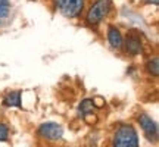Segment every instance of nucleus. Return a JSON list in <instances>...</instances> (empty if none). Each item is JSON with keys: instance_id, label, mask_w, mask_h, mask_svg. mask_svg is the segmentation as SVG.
<instances>
[{"instance_id": "obj_1", "label": "nucleus", "mask_w": 159, "mask_h": 147, "mask_svg": "<svg viewBox=\"0 0 159 147\" xmlns=\"http://www.w3.org/2000/svg\"><path fill=\"white\" fill-rule=\"evenodd\" d=\"M112 147H139V134L130 124L121 125L112 137Z\"/></svg>"}, {"instance_id": "obj_2", "label": "nucleus", "mask_w": 159, "mask_h": 147, "mask_svg": "<svg viewBox=\"0 0 159 147\" xmlns=\"http://www.w3.org/2000/svg\"><path fill=\"white\" fill-rule=\"evenodd\" d=\"M112 9V0H96L87 12L85 21L89 25H97L108 16Z\"/></svg>"}, {"instance_id": "obj_10", "label": "nucleus", "mask_w": 159, "mask_h": 147, "mask_svg": "<svg viewBox=\"0 0 159 147\" xmlns=\"http://www.w3.org/2000/svg\"><path fill=\"white\" fill-rule=\"evenodd\" d=\"M94 110V106H93V100L91 99H84L83 102L80 103V113L85 116V115H89V113H93Z\"/></svg>"}, {"instance_id": "obj_4", "label": "nucleus", "mask_w": 159, "mask_h": 147, "mask_svg": "<svg viewBox=\"0 0 159 147\" xmlns=\"http://www.w3.org/2000/svg\"><path fill=\"white\" fill-rule=\"evenodd\" d=\"M39 136L44 138L46 141H59L63 137V128L62 125L56 122H44L39 127Z\"/></svg>"}, {"instance_id": "obj_12", "label": "nucleus", "mask_w": 159, "mask_h": 147, "mask_svg": "<svg viewBox=\"0 0 159 147\" xmlns=\"http://www.w3.org/2000/svg\"><path fill=\"white\" fill-rule=\"evenodd\" d=\"M7 138H9V128L6 124L0 122V141H7Z\"/></svg>"}, {"instance_id": "obj_8", "label": "nucleus", "mask_w": 159, "mask_h": 147, "mask_svg": "<svg viewBox=\"0 0 159 147\" xmlns=\"http://www.w3.org/2000/svg\"><path fill=\"white\" fill-rule=\"evenodd\" d=\"M6 106L11 108H19L21 106V91H11L3 100Z\"/></svg>"}, {"instance_id": "obj_6", "label": "nucleus", "mask_w": 159, "mask_h": 147, "mask_svg": "<svg viewBox=\"0 0 159 147\" xmlns=\"http://www.w3.org/2000/svg\"><path fill=\"white\" fill-rule=\"evenodd\" d=\"M122 47H125V50H127L128 55H131V56H137L143 49V43H142L140 35L137 34V33H134V31H131L130 34L127 35V38H125Z\"/></svg>"}, {"instance_id": "obj_14", "label": "nucleus", "mask_w": 159, "mask_h": 147, "mask_svg": "<svg viewBox=\"0 0 159 147\" xmlns=\"http://www.w3.org/2000/svg\"><path fill=\"white\" fill-rule=\"evenodd\" d=\"M91 100H93V106H96V108H103L105 100H103L102 97H94V99H91Z\"/></svg>"}, {"instance_id": "obj_13", "label": "nucleus", "mask_w": 159, "mask_h": 147, "mask_svg": "<svg viewBox=\"0 0 159 147\" xmlns=\"http://www.w3.org/2000/svg\"><path fill=\"white\" fill-rule=\"evenodd\" d=\"M83 118H84V121L87 122V124H90V125H93V124H96L97 122V118H96L94 113H89V115H85V116H83Z\"/></svg>"}, {"instance_id": "obj_7", "label": "nucleus", "mask_w": 159, "mask_h": 147, "mask_svg": "<svg viewBox=\"0 0 159 147\" xmlns=\"http://www.w3.org/2000/svg\"><path fill=\"white\" fill-rule=\"evenodd\" d=\"M108 41L109 44L112 46L114 49L119 50L122 49V44H124V38H122V34L115 25H111L108 28Z\"/></svg>"}, {"instance_id": "obj_11", "label": "nucleus", "mask_w": 159, "mask_h": 147, "mask_svg": "<svg viewBox=\"0 0 159 147\" xmlns=\"http://www.w3.org/2000/svg\"><path fill=\"white\" fill-rule=\"evenodd\" d=\"M9 15V0H0V18Z\"/></svg>"}, {"instance_id": "obj_5", "label": "nucleus", "mask_w": 159, "mask_h": 147, "mask_svg": "<svg viewBox=\"0 0 159 147\" xmlns=\"http://www.w3.org/2000/svg\"><path fill=\"white\" fill-rule=\"evenodd\" d=\"M137 121H139V124H140L143 132H144V136L148 137L149 141H156V140H158V136H159L158 124H156L149 115H146V113H142Z\"/></svg>"}, {"instance_id": "obj_15", "label": "nucleus", "mask_w": 159, "mask_h": 147, "mask_svg": "<svg viewBox=\"0 0 159 147\" xmlns=\"http://www.w3.org/2000/svg\"><path fill=\"white\" fill-rule=\"evenodd\" d=\"M148 3H150V5H158L159 3V0H146Z\"/></svg>"}, {"instance_id": "obj_3", "label": "nucleus", "mask_w": 159, "mask_h": 147, "mask_svg": "<svg viewBox=\"0 0 159 147\" xmlns=\"http://www.w3.org/2000/svg\"><path fill=\"white\" fill-rule=\"evenodd\" d=\"M53 2L61 13L66 18H77L84 7V0H53Z\"/></svg>"}, {"instance_id": "obj_9", "label": "nucleus", "mask_w": 159, "mask_h": 147, "mask_svg": "<svg viewBox=\"0 0 159 147\" xmlns=\"http://www.w3.org/2000/svg\"><path fill=\"white\" fill-rule=\"evenodd\" d=\"M146 69H148V72L150 75H153L155 78H156L159 75V57L155 56L153 59H150L148 62V65H146Z\"/></svg>"}]
</instances>
